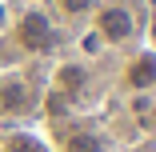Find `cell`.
<instances>
[{
	"label": "cell",
	"mask_w": 156,
	"mask_h": 152,
	"mask_svg": "<svg viewBox=\"0 0 156 152\" xmlns=\"http://www.w3.org/2000/svg\"><path fill=\"white\" fill-rule=\"evenodd\" d=\"M16 40H20V48H28V52H52V44H56V28H52V20L44 16V12H24L20 16V24H16Z\"/></svg>",
	"instance_id": "1"
},
{
	"label": "cell",
	"mask_w": 156,
	"mask_h": 152,
	"mask_svg": "<svg viewBox=\"0 0 156 152\" xmlns=\"http://www.w3.org/2000/svg\"><path fill=\"white\" fill-rule=\"evenodd\" d=\"M136 32V20L124 4H112V8H100L96 12V36H104L108 44H124Z\"/></svg>",
	"instance_id": "2"
},
{
	"label": "cell",
	"mask_w": 156,
	"mask_h": 152,
	"mask_svg": "<svg viewBox=\"0 0 156 152\" xmlns=\"http://www.w3.org/2000/svg\"><path fill=\"white\" fill-rule=\"evenodd\" d=\"M124 80H128V88H140V92L156 88V52H140L132 64L124 68Z\"/></svg>",
	"instance_id": "3"
},
{
	"label": "cell",
	"mask_w": 156,
	"mask_h": 152,
	"mask_svg": "<svg viewBox=\"0 0 156 152\" xmlns=\"http://www.w3.org/2000/svg\"><path fill=\"white\" fill-rule=\"evenodd\" d=\"M28 108V88L12 76V80H0V112H24Z\"/></svg>",
	"instance_id": "4"
},
{
	"label": "cell",
	"mask_w": 156,
	"mask_h": 152,
	"mask_svg": "<svg viewBox=\"0 0 156 152\" xmlns=\"http://www.w3.org/2000/svg\"><path fill=\"white\" fill-rule=\"evenodd\" d=\"M64 152H104V140L96 132H72L68 144H64Z\"/></svg>",
	"instance_id": "5"
},
{
	"label": "cell",
	"mask_w": 156,
	"mask_h": 152,
	"mask_svg": "<svg viewBox=\"0 0 156 152\" xmlns=\"http://www.w3.org/2000/svg\"><path fill=\"white\" fill-rule=\"evenodd\" d=\"M60 88H68V92H80V88H84V68L64 64V68H60Z\"/></svg>",
	"instance_id": "6"
},
{
	"label": "cell",
	"mask_w": 156,
	"mask_h": 152,
	"mask_svg": "<svg viewBox=\"0 0 156 152\" xmlns=\"http://www.w3.org/2000/svg\"><path fill=\"white\" fill-rule=\"evenodd\" d=\"M56 4H60V12H64V16H80V12L92 8V0H56Z\"/></svg>",
	"instance_id": "7"
}]
</instances>
